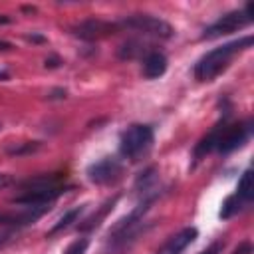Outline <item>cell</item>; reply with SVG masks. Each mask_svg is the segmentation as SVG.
I'll return each mask as SVG.
<instances>
[{
	"label": "cell",
	"instance_id": "7402d4cb",
	"mask_svg": "<svg viewBox=\"0 0 254 254\" xmlns=\"http://www.w3.org/2000/svg\"><path fill=\"white\" fill-rule=\"evenodd\" d=\"M0 50H12V46H10L8 42H2V40H0Z\"/></svg>",
	"mask_w": 254,
	"mask_h": 254
},
{
	"label": "cell",
	"instance_id": "5b68a950",
	"mask_svg": "<svg viewBox=\"0 0 254 254\" xmlns=\"http://www.w3.org/2000/svg\"><path fill=\"white\" fill-rule=\"evenodd\" d=\"M123 177V165L113 157H103L87 167V179L95 185H113Z\"/></svg>",
	"mask_w": 254,
	"mask_h": 254
},
{
	"label": "cell",
	"instance_id": "2e32d148",
	"mask_svg": "<svg viewBox=\"0 0 254 254\" xmlns=\"http://www.w3.org/2000/svg\"><path fill=\"white\" fill-rule=\"evenodd\" d=\"M113 204H115V198H113V200H107V202L103 204V208H101L97 214H93L89 220H85V224H81L79 228H81V230H89V228L97 226V224H99V220H101V218H103V216H105V214H107V212L113 208Z\"/></svg>",
	"mask_w": 254,
	"mask_h": 254
},
{
	"label": "cell",
	"instance_id": "6da1fadb",
	"mask_svg": "<svg viewBox=\"0 0 254 254\" xmlns=\"http://www.w3.org/2000/svg\"><path fill=\"white\" fill-rule=\"evenodd\" d=\"M252 46V36H246V38H240L236 42H230V44H222L214 50H210L208 54H204L196 65H194V77L198 81H212L222 69H226V65L230 64V60Z\"/></svg>",
	"mask_w": 254,
	"mask_h": 254
},
{
	"label": "cell",
	"instance_id": "44dd1931",
	"mask_svg": "<svg viewBox=\"0 0 254 254\" xmlns=\"http://www.w3.org/2000/svg\"><path fill=\"white\" fill-rule=\"evenodd\" d=\"M10 183H12V179H10L8 175H2V173H0V189H4V187H8Z\"/></svg>",
	"mask_w": 254,
	"mask_h": 254
},
{
	"label": "cell",
	"instance_id": "52a82bcc",
	"mask_svg": "<svg viewBox=\"0 0 254 254\" xmlns=\"http://www.w3.org/2000/svg\"><path fill=\"white\" fill-rule=\"evenodd\" d=\"M64 192H65V185L48 187V189H28L22 194H16L12 202L22 206H48L52 200H56Z\"/></svg>",
	"mask_w": 254,
	"mask_h": 254
},
{
	"label": "cell",
	"instance_id": "3957f363",
	"mask_svg": "<svg viewBox=\"0 0 254 254\" xmlns=\"http://www.w3.org/2000/svg\"><path fill=\"white\" fill-rule=\"evenodd\" d=\"M250 22H252L250 4H246L244 10L228 12V14H224L222 18H218L214 24H210V26L204 30V34H202V40H214V38L232 34V32H236V30H240V28L250 26Z\"/></svg>",
	"mask_w": 254,
	"mask_h": 254
},
{
	"label": "cell",
	"instance_id": "8992f818",
	"mask_svg": "<svg viewBox=\"0 0 254 254\" xmlns=\"http://www.w3.org/2000/svg\"><path fill=\"white\" fill-rule=\"evenodd\" d=\"M250 133H252V123L250 121H240L236 125L222 127L218 143H216V149L220 153H230V151L238 149L240 145H244L248 141Z\"/></svg>",
	"mask_w": 254,
	"mask_h": 254
},
{
	"label": "cell",
	"instance_id": "ba28073f",
	"mask_svg": "<svg viewBox=\"0 0 254 254\" xmlns=\"http://www.w3.org/2000/svg\"><path fill=\"white\" fill-rule=\"evenodd\" d=\"M73 34L79 36L81 40H99V38H107L109 34H113L117 30L115 24L111 22H103V20H97V18H89V20H83L79 24H75L73 28Z\"/></svg>",
	"mask_w": 254,
	"mask_h": 254
},
{
	"label": "cell",
	"instance_id": "ffe728a7",
	"mask_svg": "<svg viewBox=\"0 0 254 254\" xmlns=\"http://www.w3.org/2000/svg\"><path fill=\"white\" fill-rule=\"evenodd\" d=\"M222 248H224V242H214V244H210L206 250H202L200 254H220Z\"/></svg>",
	"mask_w": 254,
	"mask_h": 254
},
{
	"label": "cell",
	"instance_id": "30bf717a",
	"mask_svg": "<svg viewBox=\"0 0 254 254\" xmlns=\"http://www.w3.org/2000/svg\"><path fill=\"white\" fill-rule=\"evenodd\" d=\"M196 234H198V232H196L194 226H187V228L179 230L177 234H173V236L157 250V254H181L189 244L194 242Z\"/></svg>",
	"mask_w": 254,
	"mask_h": 254
},
{
	"label": "cell",
	"instance_id": "7a4b0ae2",
	"mask_svg": "<svg viewBox=\"0 0 254 254\" xmlns=\"http://www.w3.org/2000/svg\"><path fill=\"white\" fill-rule=\"evenodd\" d=\"M153 127L143 123H133L121 133L119 151L123 157L137 161L141 155H145L153 145Z\"/></svg>",
	"mask_w": 254,
	"mask_h": 254
},
{
	"label": "cell",
	"instance_id": "9c48e42d",
	"mask_svg": "<svg viewBox=\"0 0 254 254\" xmlns=\"http://www.w3.org/2000/svg\"><path fill=\"white\" fill-rule=\"evenodd\" d=\"M46 210L48 206H26V210L22 212H0V224L2 226H26V224L36 222Z\"/></svg>",
	"mask_w": 254,
	"mask_h": 254
},
{
	"label": "cell",
	"instance_id": "603a6c76",
	"mask_svg": "<svg viewBox=\"0 0 254 254\" xmlns=\"http://www.w3.org/2000/svg\"><path fill=\"white\" fill-rule=\"evenodd\" d=\"M10 22V16H6V14H0V24H8Z\"/></svg>",
	"mask_w": 254,
	"mask_h": 254
},
{
	"label": "cell",
	"instance_id": "ac0fdd59",
	"mask_svg": "<svg viewBox=\"0 0 254 254\" xmlns=\"http://www.w3.org/2000/svg\"><path fill=\"white\" fill-rule=\"evenodd\" d=\"M85 250H87V240H85V238H81V240L71 242V244H69V248L65 250V254H85Z\"/></svg>",
	"mask_w": 254,
	"mask_h": 254
},
{
	"label": "cell",
	"instance_id": "7c38bea8",
	"mask_svg": "<svg viewBox=\"0 0 254 254\" xmlns=\"http://www.w3.org/2000/svg\"><path fill=\"white\" fill-rule=\"evenodd\" d=\"M244 204H250L252 198H254V175H252V169H246L238 181V187H236V192H234Z\"/></svg>",
	"mask_w": 254,
	"mask_h": 254
},
{
	"label": "cell",
	"instance_id": "8fae6325",
	"mask_svg": "<svg viewBox=\"0 0 254 254\" xmlns=\"http://www.w3.org/2000/svg\"><path fill=\"white\" fill-rule=\"evenodd\" d=\"M167 69V58L161 52H149L143 60V75L147 79H155L163 75Z\"/></svg>",
	"mask_w": 254,
	"mask_h": 254
},
{
	"label": "cell",
	"instance_id": "cb8c5ba5",
	"mask_svg": "<svg viewBox=\"0 0 254 254\" xmlns=\"http://www.w3.org/2000/svg\"><path fill=\"white\" fill-rule=\"evenodd\" d=\"M2 79H8V73H6V71H0V81H2Z\"/></svg>",
	"mask_w": 254,
	"mask_h": 254
},
{
	"label": "cell",
	"instance_id": "9a60e30c",
	"mask_svg": "<svg viewBox=\"0 0 254 254\" xmlns=\"http://www.w3.org/2000/svg\"><path fill=\"white\" fill-rule=\"evenodd\" d=\"M242 206H246L236 194H232V196H228L226 200H224V204H222V210H220V218H230V216H234V214H238L240 210H242Z\"/></svg>",
	"mask_w": 254,
	"mask_h": 254
},
{
	"label": "cell",
	"instance_id": "d6986e66",
	"mask_svg": "<svg viewBox=\"0 0 254 254\" xmlns=\"http://www.w3.org/2000/svg\"><path fill=\"white\" fill-rule=\"evenodd\" d=\"M232 254H252V244L246 240V242H240L236 248H234V252Z\"/></svg>",
	"mask_w": 254,
	"mask_h": 254
},
{
	"label": "cell",
	"instance_id": "5bb4252c",
	"mask_svg": "<svg viewBox=\"0 0 254 254\" xmlns=\"http://www.w3.org/2000/svg\"><path fill=\"white\" fill-rule=\"evenodd\" d=\"M81 210H83V206H75V208L67 210V212H65V214H64V216H62V218L52 226V230H50L48 234L52 236V234H56V232H60V230H64V228H67L71 222H75V218L81 214Z\"/></svg>",
	"mask_w": 254,
	"mask_h": 254
},
{
	"label": "cell",
	"instance_id": "4fadbf2b",
	"mask_svg": "<svg viewBox=\"0 0 254 254\" xmlns=\"http://www.w3.org/2000/svg\"><path fill=\"white\" fill-rule=\"evenodd\" d=\"M117 54H119L121 60H133V58L145 54V48L141 46V42H137V40H129V42H125V44L119 48ZM147 54H149V52H147ZM147 54H145V56H147Z\"/></svg>",
	"mask_w": 254,
	"mask_h": 254
},
{
	"label": "cell",
	"instance_id": "e0dca14e",
	"mask_svg": "<svg viewBox=\"0 0 254 254\" xmlns=\"http://www.w3.org/2000/svg\"><path fill=\"white\" fill-rule=\"evenodd\" d=\"M40 147V143H20L16 147H10L8 149V155H24V153H34L36 149Z\"/></svg>",
	"mask_w": 254,
	"mask_h": 254
},
{
	"label": "cell",
	"instance_id": "277c9868",
	"mask_svg": "<svg viewBox=\"0 0 254 254\" xmlns=\"http://www.w3.org/2000/svg\"><path fill=\"white\" fill-rule=\"evenodd\" d=\"M125 28H131L135 32H141L145 36H155V38H171L175 34L173 26L169 22H165L163 18H157V16H149V14H135V16H129L121 22Z\"/></svg>",
	"mask_w": 254,
	"mask_h": 254
}]
</instances>
